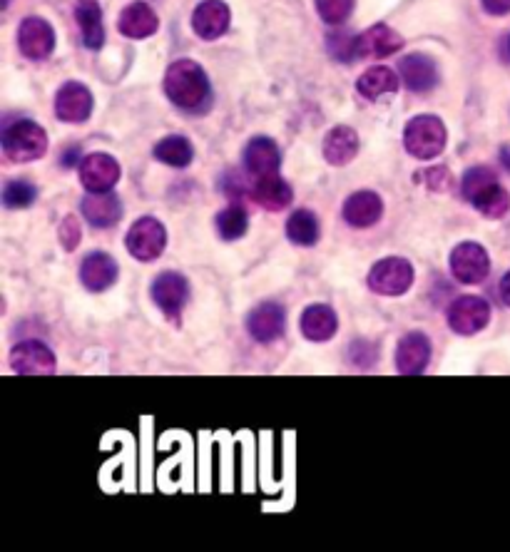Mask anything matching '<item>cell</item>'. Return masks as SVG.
I'll return each mask as SVG.
<instances>
[{"label": "cell", "instance_id": "cell-30", "mask_svg": "<svg viewBox=\"0 0 510 552\" xmlns=\"http://www.w3.org/2000/svg\"><path fill=\"white\" fill-rule=\"evenodd\" d=\"M214 222H217V232L224 242H234V239L244 237V234H247V227H249L247 212H244L239 204H232V207L222 209Z\"/></svg>", "mask_w": 510, "mask_h": 552}, {"label": "cell", "instance_id": "cell-40", "mask_svg": "<svg viewBox=\"0 0 510 552\" xmlns=\"http://www.w3.org/2000/svg\"><path fill=\"white\" fill-rule=\"evenodd\" d=\"M78 162H80V147H70V150L63 155V165L65 167H75Z\"/></svg>", "mask_w": 510, "mask_h": 552}, {"label": "cell", "instance_id": "cell-38", "mask_svg": "<svg viewBox=\"0 0 510 552\" xmlns=\"http://www.w3.org/2000/svg\"><path fill=\"white\" fill-rule=\"evenodd\" d=\"M222 189H224V194H227V197L239 199V197H244V194H247V182H244L242 175H237V172H227V175H224V180H222Z\"/></svg>", "mask_w": 510, "mask_h": 552}, {"label": "cell", "instance_id": "cell-9", "mask_svg": "<svg viewBox=\"0 0 510 552\" xmlns=\"http://www.w3.org/2000/svg\"><path fill=\"white\" fill-rule=\"evenodd\" d=\"M247 329L254 341L259 344H272V341L282 339L284 329H287V311L277 301H264V304L254 306L247 316Z\"/></svg>", "mask_w": 510, "mask_h": 552}, {"label": "cell", "instance_id": "cell-1", "mask_svg": "<svg viewBox=\"0 0 510 552\" xmlns=\"http://www.w3.org/2000/svg\"><path fill=\"white\" fill-rule=\"evenodd\" d=\"M165 92L182 110H200L209 100V78L195 60H177L167 68Z\"/></svg>", "mask_w": 510, "mask_h": 552}, {"label": "cell", "instance_id": "cell-11", "mask_svg": "<svg viewBox=\"0 0 510 552\" xmlns=\"http://www.w3.org/2000/svg\"><path fill=\"white\" fill-rule=\"evenodd\" d=\"M10 368L23 376H48L55 373V354L43 341H23L10 351Z\"/></svg>", "mask_w": 510, "mask_h": 552}, {"label": "cell", "instance_id": "cell-39", "mask_svg": "<svg viewBox=\"0 0 510 552\" xmlns=\"http://www.w3.org/2000/svg\"><path fill=\"white\" fill-rule=\"evenodd\" d=\"M481 3L491 15H508L510 13V0H481Z\"/></svg>", "mask_w": 510, "mask_h": 552}, {"label": "cell", "instance_id": "cell-15", "mask_svg": "<svg viewBox=\"0 0 510 552\" xmlns=\"http://www.w3.org/2000/svg\"><path fill=\"white\" fill-rule=\"evenodd\" d=\"M404 48V38L389 25H371L361 35H356V58H389Z\"/></svg>", "mask_w": 510, "mask_h": 552}, {"label": "cell", "instance_id": "cell-42", "mask_svg": "<svg viewBox=\"0 0 510 552\" xmlns=\"http://www.w3.org/2000/svg\"><path fill=\"white\" fill-rule=\"evenodd\" d=\"M501 162H503V167L510 172V147H503L501 150Z\"/></svg>", "mask_w": 510, "mask_h": 552}, {"label": "cell", "instance_id": "cell-35", "mask_svg": "<svg viewBox=\"0 0 510 552\" xmlns=\"http://www.w3.org/2000/svg\"><path fill=\"white\" fill-rule=\"evenodd\" d=\"M413 180H416V184H426L431 192H448V189L453 187V175L446 170V167H428V170H421L413 175Z\"/></svg>", "mask_w": 510, "mask_h": 552}, {"label": "cell", "instance_id": "cell-17", "mask_svg": "<svg viewBox=\"0 0 510 552\" xmlns=\"http://www.w3.org/2000/svg\"><path fill=\"white\" fill-rule=\"evenodd\" d=\"M229 23H232V13L222 0H204L192 13V28L202 40L222 38L229 30Z\"/></svg>", "mask_w": 510, "mask_h": 552}, {"label": "cell", "instance_id": "cell-43", "mask_svg": "<svg viewBox=\"0 0 510 552\" xmlns=\"http://www.w3.org/2000/svg\"><path fill=\"white\" fill-rule=\"evenodd\" d=\"M508 53H510V40H508Z\"/></svg>", "mask_w": 510, "mask_h": 552}, {"label": "cell", "instance_id": "cell-10", "mask_svg": "<svg viewBox=\"0 0 510 552\" xmlns=\"http://www.w3.org/2000/svg\"><path fill=\"white\" fill-rule=\"evenodd\" d=\"M120 162L107 152H93L80 162V182L88 192H110L120 182Z\"/></svg>", "mask_w": 510, "mask_h": 552}, {"label": "cell", "instance_id": "cell-24", "mask_svg": "<svg viewBox=\"0 0 510 552\" xmlns=\"http://www.w3.org/2000/svg\"><path fill=\"white\" fill-rule=\"evenodd\" d=\"M339 331V316L331 306L326 304H311L306 306L302 314V334L304 339L314 341V344H324V341L334 339Z\"/></svg>", "mask_w": 510, "mask_h": 552}, {"label": "cell", "instance_id": "cell-21", "mask_svg": "<svg viewBox=\"0 0 510 552\" xmlns=\"http://www.w3.org/2000/svg\"><path fill=\"white\" fill-rule=\"evenodd\" d=\"M83 217L85 222L93 224L95 229H110L120 222L122 202L112 192H90L83 199Z\"/></svg>", "mask_w": 510, "mask_h": 552}, {"label": "cell", "instance_id": "cell-14", "mask_svg": "<svg viewBox=\"0 0 510 552\" xmlns=\"http://www.w3.org/2000/svg\"><path fill=\"white\" fill-rule=\"evenodd\" d=\"M431 361V339L423 331H411L396 346V371L404 376H418Z\"/></svg>", "mask_w": 510, "mask_h": 552}, {"label": "cell", "instance_id": "cell-3", "mask_svg": "<svg viewBox=\"0 0 510 552\" xmlns=\"http://www.w3.org/2000/svg\"><path fill=\"white\" fill-rule=\"evenodd\" d=\"M3 150L13 162H35L48 152V132L33 120H18L3 130Z\"/></svg>", "mask_w": 510, "mask_h": 552}, {"label": "cell", "instance_id": "cell-8", "mask_svg": "<svg viewBox=\"0 0 510 552\" xmlns=\"http://www.w3.org/2000/svg\"><path fill=\"white\" fill-rule=\"evenodd\" d=\"M451 274L461 284H481L491 274V257L478 242H463L451 252Z\"/></svg>", "mask_w": 510, "mask_h": 552}, {"label": "cell", "instance_id": "cell-26", "mask_svg": "<svg viewBox=\"0 0 510 552\" xmlns=\"http://www.w3.org/2000/svg\"><path fill=\"white\" fill-rule=\"evenodd\" d=\"M75 20L83 33V43L90 50H100L105 45V25H102V8L98 0H78Z\"/></svg>", "mask_w": 510, "mask_h": 552}, {"label": "cell", "instance_id": "cell-5", "mask_svg": "<svg viewBox=\"0 0 510 552\" xmlns=\"http://www.w3.org/2000/svg\"><path fill=\"white\" fill-rule=\"evenodd\" d=\"M491 321V304L483 296L466 294L458 296L451 306H448V326L453 334L458 336H473L483 331Z\"/></svg>", "mask_w": 510, "mask_h": 552}, {"label": "cell", "instance_id": "cell-16", "mask_svg": "<svg viewBox=\"0 0 510 552\" xmlns=\"http://www.w3.org/2000/svg\"><path fill=\"white\" fill-rule=\"evenodd\" d=\"M344 222L354 229H369L384 217V199L379 197L376 192H354L349 199L344 202Z\"/></svg>", "mask_w": 510, "mask_h": 552}, {"label": "cell", "instance_id": "cell-37", "mask_svg": "<svg viewBox=\"0 0 510 552\" xmlns=\"http://www.w3.org/2000/svg\"><path fill=\"white\" fill-rule=\"evenodd\" d=\"M80 237H83V229H80L78 217L68 214V217L63 219V224H60V242H63V247L68 249V252H73V249L78 247Z\"/></svg>", "mask_w": 510, "mask_h": 552}, {"label": "cell", "instance_id": "cell-32", "mask_svg": "<svg viewBox=\"0 0 510 552\" xmlns=\"http://www.w3.org/2000/svg\"><path fill=\"white\" fill-rule=\"evenodd\" d=\"M496 182H498V175L491 170V167H471V170L461 177L463 199L473 202V199H476L483 189L491 187V184H496Z\"/></svg>", "mask_w": 510, "mask_h": 552}, {"label": "cell", "instance_id": "cell-31", "mask_svg": "<svg viewBox=\"0 0 510 552\" xmlns=\"http://www.w3.org/2000/svg\"><path fill=\"white\" fill-rule=\"evenodd\" d=\"M471 204L478 209V212L486 214V217L498 219L510 209V194L496 182V184H491V187L483 189V192L478 194Z\"/></svg>", "mask_w": 510, "mask_h": 552}, {"label": "cell", "instance_id": "cell-36", "mask_svg": "<svg viewBox=\"0 0 510 552\" xmlns=\"http://www.w3.org/2000/svg\"><path fill=\"white\" fill-rule=\"evenodd\" d=\"M329 53L341 63H351L356 60V35L351 33H331L329 35Z\"/></svg>", "mask_w": 510, "mask_h": 552}, {"label": "cell", "instance_id": "cell-2", "mask_svg": "<svg viewBox=\"0 0 510 552\" xmlns=\"http://www.w3.org/2000/svg\"><path fill=\"white\" fill-rule=\"evenodd\" d=\"M448 132L441 117L436 115H418L408 120L404 130L406 152L416 160H433L446 150Z\"/></svg>", "mask_w": 510, "mask_h": 552}, {"label": "cell", "instance_id": "cell-28", "mask_svg": "<svg viewBox=\"0 0 510 552\" xmlns=\"http://www.w3.org/2000/svg\"><path fill=\"white\" fill-rule=\"evenodd\" d=\"M319 219L309 209H297L287 222V237L289 242L299 244V247H314L319 242Z\"/></svg>", "mask_w": 510, "mask_h": 552}, {"label": "cell", "instance_id": "cell-29", "mask_svg": "<svg viewBox=\"0 0 510 552\" xmlns=\"http://www.w3.org/2000/svg\"><path fill=\"white\" fill-rule=\"evenodd\" d=\"M155 157L165 162L167 167H187L195 157V147L187 137L182 135H167L155 145Z\"/></svg>", "mask_w": 510, "mask_h": 552}, {"label": "cell", "instance_id": "cell-34", "mask_svg": "<svg viewBox=\"0 0 510 552\" xmlns=\"http://www.w3.org/2000/svg\"><path fill=\"white\" fill-rule=\"evenodd\" d=\"M316 13L321 15V20L329 25L344 23L346 18L354 10V0H314Z\"/></svg>", "mask_w": 510, "mask_h": 552}, {"label": "cell", "instance_id": "cell-7", "mask_svg": "<svg viewBox=\"0 0 510 552\" xmlns=\"http://www.w3.org/2000/svg\"><path fill=\"white\" fill-rule=\"evenodd\" d=\"M152 301L167 319L177 321L190 301V284L180 272H162L155 276L150 286Z\"/></svg>", "mask_w": 510, "mask_h": 552}, {"label": "cell", "instance_id": "cell-23", "mask_svg": "<svg viewBox=\"0 0 510 552\" xmlns=\"http://www.w3.org/2000/svg\"><path fill=\"white\" fill-rule=\"evenodd\" d=\"M249 194H252L254 202H257L259 207L267 209V212H282V209H287L294 199L292 184L282 180L277 172H274V175L259 177Z\"/></svg>", "mask_w": 510, "mask_h": 552}, {"label": "cell", "instance_id": "cell-33", "mask_svg": "<svg viewBox=\"0 0 510 552\" xmlns=\"http://www.w3.org/2000/svg\"><path fill=\"white\" fill-rule=\"evenodd\" d=\"M38 199V187L25 180H13L5 184L3 204L8 209H28Z\"/></svg>", "mask_w": 510, "mask_h": 552}, {"label": "cell", "instance_id": "cell-27", "mask_svg": "<svg viewBox=\"0 0 510 552\" xmlns=\"http://www.w3.org/2000/svg\"><path fill=\"white\" fill-rule=\"evenodd\" d=\"M356 90H359V95H364L366 100H379V97L391 95V92L399 90V75L391 68H386V65H376V68H369L359 80H356Z\"/></svg>", "mask_w": 510, "mask_h": 552}, {"label": "cell", "instance_id": "cell-41", "mask_svg": "<svg viewBox=\"0 0 510 552\" xmlns=\"http://www.w3.org/2000/svg\"><path fill=\"white\" fill-rule=\"evenodd\" d=\"M501 299H503V304L510 306V272L503 276V281H501Z\"/></svg>", "mask_w": 510, "mask_h": 552}, {"label": "cell", "instance_id": "cell-22", "mask_svg": "<svg viewBox=\"0 0 510 552\" xmlns=\"http://www.w3.org/2000/svg\"><path fill=\"white\" fill-rule=\"evenodd\" d=\"M117 28L125 38L142 40L150 38V35L157 33L160 28V20H157V13L147 3L137 0V3H130L120 13V20H117Z\"/></svg>", "mask_w": 510, "mask_h": 552}, {"label": "cell", "instance_id": "cell-19", "mask_svg": "<svg viewBox=\"0 0 510 552\" xmlns=\"http://www.w3.org/2000/svg\"><path fill=\"white\" fill-rule=\"evenodd\" d=\"M244 167L252 172L254 177L274 175L282 167V152H279L277 142L272 137H252L249 145L244 147Z\"/></svg>", "mask_w": 510, "mask_h": 552}, {"label": "cell", "instance_id": "cell-25", "mask_svg": "<svg viewBox=\"0 0 510 552\" xmlns=\"http://www.w3.org/2000/svg\"><path fill=\"white\" fill-rule=\"evenodd\" d=\"M359 155V135L351 127L339 125L324 137V160L334 167L349 165Z\"/></svg>", "mask_w": 510, "mask_h": 552}, {"label": "cell", "instance_id": "cell-6", "mask_svg": "<svg viewBox=\"0 0 510 552\" xmlns=\"http://www.w3.org/2000/svg\"><path fill=\"white\" fill-rule=\"evenodd\" d=\"M413 286V267L404 257H386L369 272V289L379 296H404Z\"/></svg>", "mask_w": 510, "mask_h": 552}, {"label": "cell", "instance_id": "cell-13", "mask_svg": "<svg viewBox=\"0 0 510 552\" xmlns=\"http://www.w3.org/2000/svg\"><path fill=\"white\" fill-rule=\"evenodd\" d=\"M55 115L70 125H80L93 115V92L83 83H65L55 95Z\"/></svg>", "mask_w": 510, "mask_h": 552}, {"label": "cell", "instance_id": "cell-4", "mask_svg": "<svg viewBox=\"0 0 510 552\" xmlns=\"http://www.w3.org/2000/svg\"><path fill=\"white\" fill-rule=\"evenodd\" d=\"M125 247L140 262H155L165 254L167 247L165 224L155 217H140L127 232Z\"/></svg>", "mask_w": 510, "mask_h": 552}, {"label": "cell", "instance_id": "cell-20", "mask_svg": "<svg viewBox=\"0 0 510 552\" xmlns=\"http://www.w3.org/2000/svg\"><path fill=\"white\" fill-rule=\"evenodd\" d=\"M117 274H120V267L107 252H90L80 264V281L85 289L95 294L110 289L117 281Z\"/></svg>", "mask_w": 510, "mask_h": 552}, {"label": "cell", "instance_id": "cell-18", "mask_svg": "<svg viewBox=\"0 0 510 552\" xmlns=\"http://www.w3.org/2000/svg\"><path fill=\"white\" fill-rule=\"evenodd\" d=\"M401 83L411 92H428L438 85V65L431 55L411 53L399 63Z\"/></svg>", "mask_w": 510, "mask_h": 552}, {"label": "cell", "instance_id": "cell-12", "mask_svg": "<svg viewBox=\"0 0 510 552\" xmlns=\"http://www.w3.org/2000/svg\"><path fill=\"white\" fill-rule=\"evenodd\" d=\"M20 53L28 60H45L55 50V30L43 18H25L18 30Z\"/></svg>", "mask_w": 510, "mask_h": 552}]
</instances>
